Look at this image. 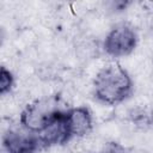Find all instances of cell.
Listing matches in <instances>:
<instances>
[{"mask_svg":"<svg viewBox=\"0 0 153 153\" xmlns=\"http://www.w3.org/2000/svg\"><path fill=\"white\" fill-rule=\"evenodd\" d=\"M5 153H37L43 149L42 141L37 134L22 128H8L1 139Z\"/></svg>","mask_w":153,"mask_h":153,"instance_id":"cell-4","label":"cell"},{"mask_svg":"<svg viewBox=\"0 0 153 153\" xmlns=\"http://www.w3.org/2000/svg\"><path fill=\"white\" fill-rule=\"evenodd\" d=\"M65 127L71 140L85 137L93 130V116L88 106H67L65 111Z\"/></svg>","mask_w":153,"mask_h":153,"instance_id":"cell-5","label":"cell"},{"mask_svg":"<svg viewBox=\"0 0 153 153\" xmlns=\"http://www.w3.org/2000/svg\"><path fill=\"white\" fill-rule=\"evenodd\" d=\"M139 44V33L129 22H120L115 24L105 35L102 49L114 59L129 56Z\"/></svg>","mask_w":153,"mask_h":153,"instance_id":"cell-3","label":"cell"},{"mask_svg":"<svg viewBox=\"0 0 153 153\" xmlns=\"http://www.w3.org/2000/svg\"><path fill=\"white\" fill-rule=\"evenodd\" d=\"M16 84V76L11 69H8L6 66L0 67V94L6 96L10 93Z\"/></svg>","mask_w":153,"mask_h":153,"instance_id":"cell-6","label":"cell"},{"mask_svg":"<svg viewBox=\"0 0 153 153\" xmlns=\"http://www.w3.org/2000/svg\"><path fill=\"white\" fill-rule=\"evenodd\" d=\"M148 123L151 126H153V105H152V108L149 110V114H148Z\"/></svg>","mask_w":153,"mask_h":153,"instance_id":"cell-8","label":"cell"},{"mask_svg":"<svg viewBox=\"0 0 153 153\" xmlns=\"http://www.w3.org/2000/svg\"><path fill=\"white\" fill-rule=\"evenodd\" d=\"M66 106L57 94L37 98L24 106L19 115V126L33 134H42L63 114Z\"/></svg>","mask_w":153,"mask_h":153,"instance_id":"cell-2","label":"cell"},{"mask_svg":"<svg viewBox=\"0 0 153 153\" xmlns=\"http://www.w3.org/2000/svg\"><path fill=\"white\" fill-rule=\"evenodd\" d=\"M134 88L130 73L118 62L103 66L92 80L94 100L106 106H116L129 100L134 94Z\"/></svg>","mask_w":153,"mask_h":153,"instance_id":"cell-1","label":"cell"},{"mask_svg":"<svg viewBox=\"0 0 153 153\" xmlns=\"http://www.w3.org/2000/svg\"><path fill=\"white\" fill-rule=\"evenodd\" d=\"M100 153H127V151L118 143H111Z\"/></svg>","mask_w":153,"mask_h":153,"instance_id":"cell-7","label":"cell"}]
</instances>
